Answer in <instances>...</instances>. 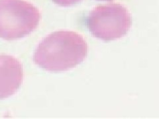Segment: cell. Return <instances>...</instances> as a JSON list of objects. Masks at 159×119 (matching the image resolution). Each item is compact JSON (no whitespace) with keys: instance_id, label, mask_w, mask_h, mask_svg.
Listing matches in <instances>:
<instances>
[{"instance_id":"1","label":"cell","mask_w":159,"mask_h":119,"mask_svg":"<svg viewBox=\"0 0 159 119\" xmlns=\"http://www.w3.org/2000/svg\"><path fill=\"white\" fill-rule=\"evenodd\" d=\"M87 49L85 41L79 34L68 31L55 32L39 43L33 60L47 71H64L83 61Z\"/></svg>"},{"instance_id":"4","label":"cell","mask_w":159,"mask_h":119,"mask_svg":"<svg viewBox=\"0 0 159 119\" xmlns=\"http://www.w3.org/2000/svg\"><path fill=\"white\" fill-rule=\"evenodd\" d=\"M52 1L55 3L60 5V6H69L79 2L81 0H52Z\"/></svg>"},{"instance_id":"3","label":"cell","mask_w":159,"mask_h":119,"mask_svg":"<svg viewBox=\"0 0 159 119\" xmlns=\"http://www.w3.org/2000/svg\"><path fill=\"white\" fill-rule=\"evenodd\" d=\"M23 79V69L21 62L13 56L0 55V99L16 93Z\"/></svg>"},{"instance_id":"2","label":"cell","mask_w":159,"mask_h":119,"mask_svg":"<svg viewBox=\"0 0 159 119\" xmlns=\"http://www.w3.org/2000/svg\"><path fill=\"white\" fill-rule=\"evenodd\" d=\"M41 13L24 0H0V38L14 41L23 38L37 29Z\"/></svg>"}]
</instances>
